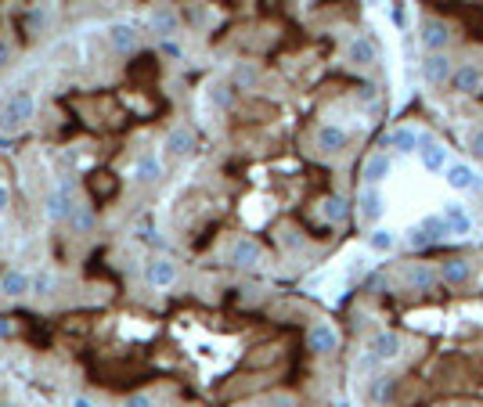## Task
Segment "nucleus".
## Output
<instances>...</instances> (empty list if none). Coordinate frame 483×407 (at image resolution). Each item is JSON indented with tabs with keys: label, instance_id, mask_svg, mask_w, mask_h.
<instances>
[{
	"label": "nucleus",
	"instance_id": "1",
	"mask_svg": "<svg viewBox=\"0 0 483 407\" xmlns=\"http://www.w3.org/2000/svg\"><path fill=\"white\" fill-rule=\"evenodd\" d=\"M33 115H37L33 94H29V90H18V94H11V98L4 101V108H0V130H4V134H18Z\"/></svg>",
	"mask_w": 483,
	"mask_h": 407
},
{
	"label": "nucleus",
	"instance_id": "2",
	"mask_svg": "<svg viewBox=\"0 0 483 407\" xmlns=\"http://www.w3.org/2000/svg\"><path fill=\"white\" fill-rule=\"evenodd\" d=\"M451 40H455V29H451L447 18L429 15V18H422V22H418V44H422V51H426V54L447 51Z\"/></svg>",
	"mask_w": 483,
	"mask_h": 407
},
{
	"label": "nucleus",
	"instance_id": "3",
	"mask_svg": "<svg viewBox=\"0 0 483 407\" xmlns=\"http://www.w3.org/2000/svg\"><path fill=\"white\" fill-rule=\"evenodd\" d=\"M47 220H54V224H69L73 220V213H76V202H73V184L69 180H62L54 187V192L47 195Z\"/></svg>",
	"mask_w": 483,
	"mask_h": 407
},
{
	"label": "nucleus",
	"instance_id": "4",
	"mask_svg": "<svg viewBox=\"0 0 483 407\" xmlns=\"http://www.w3.org/2000/svg\"><path fill=\"white\" fill-rule=\"evenodd\" d=\"M307 350L314 357H328V353H336L339 350V332L336 325H328V321H314L307 328Z\"/></svg>",
	"mask_w": 483,
	"mask_h": 407
},
{
	"label": "nucleus",
	"instance_id": "5",
	"mask_svg": "<svg viewBox=\"0 0 483 407\" xmlns=\"http://www.w3.org/2000/svg\"><path fill=\"white\" fill-rule=\"evenodd\" d=\"M440 281L447 289H462V285H469L472 281V274H476V267H472V260L469 256H447V260H440Z\"/></svg>",
	"mask_w": 483,
	"mask_h": 407
},
{
	"label": "nucleus",
	"instance_id": "6",
	"mask_svg": "<svg viewBox=\"0 0 483 407\" xmlns=\"http://www.w3.org/2000/svg\"><path fill=\"white\" fill-rule=\"evenodd\" d=\"M418 73H422V80H426V83L440 87V83H451L455 65H451V54H447V51H437V54H422Z\"/></svg>",
	"mask_w": 483,
	"mask_h": 407
},
{
	"label": "nucleus",
	"instance_id": "7",
	"mask_svg": "<svg viewBox=\"0 0 483 407\" xmlns=\"http://www.w3.org/2000/svg\"><path fill=\"white\" fill-rule=\"evenodd\" d=\"M418 159H422V170L426 173H444L447 170V148L433 137V134H418Z\"/></svg>",
	"mask_w": 483,
	"mask_h": 407
},
{
	"label": "nucleus",
	"instance_id": "8",
	"mask_svg": "<svg viewBox=\"0 0 483 407\" xmlns=\"http://www.w3.org/2000/svg\"><path fill=\"white\" fill-rule=\"evenodd\" d=\"M260 260H263V249H260V242H256V238H249V234H238V238L231 242V253H227V263H231V267L249 270V267H256Z\"/></svg>",
	"mask_w": 483,
	"mask_h": 407
},
{
	"label": "nucleus",
	"instance_id": "9",
	"mask_svg": "<svg viewBox=\"0 0 483 407\" xmlns=\"http://www.w3.org/2000/svg\"><path fill=\"white\" fill-rule=\"evenodd\" d=\"M372 357L379 361V364H394L401 353H404V339L394 332V328H382V332H375V339H372Z\"/></svg>",
	"mask_w": 483,
	"mask_h": 407
},
{
	"label": "nucleus",
	"instance_id": "10",
	"mask_svg": "<svg viewBox=\"0 0 483 407\" xmlns=\"http://www.w3.org/2000/svg\"><path fill=\"white\" fill-rule=\"evenodd\" d=\"M389 173H394V159L386 151H372L365 163H360V187H379Z\"/></svg>",
	"mask_w": 483,
	"mask_h": 407
},
{
	"label": "nucleus",
	"instance_id": "11",
	"mask_svg": "<svg viewBox=\"0 0 483 407\" xmlns=\"http://www.w3.org/2000/svg\"><path fill=\"white\" fill-rule=\"evenodd\" d=\"M382 213H386V199H382L379 187H360V195H357V216H360V224H379Z\"/></svg>",
	"mask_w": 483,
	"mask_h": 407
},
{
	"label": "nucleus",
	"instance_id": "12",
	"mask_svg": "<svg viewBox=\"0 0 483 407\" xmlns=\"http://www.w3.org/2000/svg\"><path fill=\"white\" fill-rule=\"evenodd\" d=\"M144 281L152 289H170L173 281H177V263L170 256H156V260H148L144 263Z\"/></svg>",
	"mask_w": 483,
	"mask_h": 407
},
{
	"label": "nucleus",
	"instance_id": "13",
	"mask_svg": "<svg viewBox=\"0 0 483 407\" xmlns=\"http://www.w3.org/2000/svg\"><path fill=\"white\" fill-rule=\"evenodd\" d=\"M483 87V69L472 65V61H462V65H455V73H451V90L455 94H476Z\"/></svg>",
	"mask_w": 483,
	"mask_h": 407
},
{
	"label": "nucleus",
	"instance_id": "14",
	"mask_svg": "<svg viewBox=\"0 0 483 407\" xmlns=\"http://www.w3.org/2000/svg\"><path fill=\"white\" fill-rule=\"evenodd\" d=\"M404 281L411 292H433L437 281H440V270H433L429 263H408L404 267Z\"/></svg>",
	"mask_w": 483,
	"mask_h": 407
},
{
	"label": "nucleus",
	"instance_id": "15",
	"mask_svg": "<svg viewBox=\"0 0 483 407\" xmlns=\"http://www.w3.org/2000/svg\"><path fill=\"white\" fill-rule=\"evenodd\" d=\"M444 180H447L451 192H472V187H479V177L469 163H447Z\"/></svg>",
	"mask_w": 483,
	"mask_h": 407
},
{
	"label": "nucleus",
	"instance_id": "16",
	"mask_svg": "<svg viewBox=\"0 0 483 407\" xmlns=\"http://www.w3.org/2000/svg\"><path fill=\"white\" fill-rule=\"evenodd\" d=\"M108 47L115 54H134L137 51V29L130 22H112L108 25Z\"/></svg>",
	"mask_w": 483,
	"mask_h": 407
},
{
	"label": "nucleus",
	"instance_id": "17",
	"mask_svg": "<svg viewBox=\"0 0 483 407\" xmlns=\"http://www.w3.org/2000/svg\"><path fill=\"white\" fill-rule=\"evenodd\" d=\"M115 192H119V180L108 170H94L87 177V195L94 202H108V199H115Z\"/></svg>",
	"mask_w": 483,
	"mask_h": 407
},
{
	"label": "nucleus",
	"instance_id": "18",
	"mask_svg": "<svg viewBox=\"0 0 483 407\" xmlns=\"http://www.w3.org/2000/svg\"><path fill=\"white\" fill-rule=\"evenodd\" d=\"M346 61H350V65H357V69H372L375 61H379V51H375V44L368 37H353L350 47H346Z\"/></svg>",
	"mask_w": 483,
	"mask_h": 407
},
{
	"label": "nucleus",
	"instance_id": "19",
	"mask_svg": "<svg viewBox=\"0 0 483 407\" xmlns=\"http://www.w3.org/2000/svg\"><path fill=\"white\" fill-rule=\"evenodd\" d=\"M350 144V134L343 127H336V123H325V127H318V148L325 155H339L343 148Z\"/></svg>",
	"mask_w": 483,
	"mask_h": 407
},
{
	"label": "nucleus",
	"instance_id": "20",
	"mask_svg": "<svg viewBox=\"0 0 483 407\" xmlns=\"http://www.w3.org/2000/svg\"><path fill=\"white\" fill-rule=\"evenodd\" d=\"M29 289H33V277H29L25 270H4L0 274V296H8V299H18V296H25Z\"/></svg>",
	"mask_w": 483,
	"mask_h": 407
},
{
	"label": "nucleus",
	"instance_id": "21",
	"mask_svg": "<svg viewBox=\"0 0 483 407\" xmlns=\"http://www.w3.org/2000/svg\"><path fill=\"white\" fill-rule=\"evenodd\" d=\"M166 151L173 155V159H184V155H192V151H195V134H192L188 127H173V130L166 134Z\"/></svg>",
	"mask_w": 483,
	"mask_h": 407
},
{
	"label": "nucleus",
	"instance_id": "22",
	"mask_svg": "<svg viewBox=\"0 0 483 407\" xmlns=\"http://www.w3.org/2000/svg\"><path fill=\"white\" fill-rule=\"evenodd\" d=\"M440 216L447 220V231H451V234H469V231H472V216H469L458 202H447Z\"/></svg>",
	"mask_w": 483,
	"mask_h": 407
},
{
	"label": "nucleus",
	"instance_id": "23",
	"mask_svg": "<svg viewBox=\"0 0 483 407\" xmlns=\"http://www.w3.org/2000/svg\"><path fill=\"white\" fill-rule=\"evenodd\" d=\"M386 144L394 148L397 155H411V151H418V130H411V127H397V130H389Z\"/></svg>",
	"mask_w": 483,
	"mask_h": 407
},
{
	"label": "nucleus",
	"instance_id": "24",
	"mask_svg": "<svg viewBox=\"0 0 483 407\" xmlns=\"http://www.w3.org/2000/svg\"><path fill=\"white\" fill-rule=\"evenodd\" d=\"M152 29H156V37L170 40V37L177 33V29H180L177 11H173V8H156V11H152Z\"/></svg>",
	"mask_w": 483,
	"mask_h": 407
},
{
	"label": "nucleus",
	"instance_id": "25",
	"mask_svg": "<svg viewBox=\"0 0 483 407\" xmlns=\"http://www.w3.org/2000/svg\"><path fill=\"white\" fill-rule=\"evenodd\" d=\"M134 177H137V184H156V180L163 177V163L156 159V151L141 155L137 166H134Z\"/></svg>",
	"mask_w": 483,
	"mask_h": 407
},
{
	"label": "nucleus",
	"instance_id": "26",
	"mask_svg": "<svg viewBox=\"0 0 483 407\" xmlns=\"http://www.w3.org/2000/svg\"><path fill=\"white\" fill-rule=\"evenodd\" d=\"M231 83L242 87V90H253L260 83V69L253 65V61H238V65L231 69Z\"/></svg>",
	"mask_w": 483,
	"mask_h": 407
},
{
	"label": "nucleus",
	"instance_id": "27",
	"mask_svg": "<svg viewBox=\"0 0 483 407\" xmlns=\"http://www.w3.org/2000/svg\"><path fill=\"white\" fill-rule=\"evenodd\" d=\"M321 213H325V220H328V224H343L346 216H350V202H346L343 195H328L325 206H321Z\"/></svg>",
	"mask_w": 483,
	"mask_h": 407
},
{
	"label": "nucleus",
	"instance_id": "28",
	"mask_svg": "<svg viewBox=\"0 0 483 407\" xmlns=\"http://www.w3.org/2000/svg\"><path fill=\"white\" fill-rule=\"evenodd\" d=\"M394 245H397V234L386 231V227H375V231L368 234V249H372V253H379V256L394 253Z\"/></svg>",
	"mask_w": 483,
	"mask_h": 407
},
{
	"label": "nucleus",
	"instance_id": "29",
	"mask_svg": "<svg viewBox=\"0 0 483 407\" xmlns=\"http://www.w3.org/2000/svg\"><path fill=\"white\" fill-rule=\"evenodd\" d=\"M94 224H98L94 209H90V206H76V213H73L69 227H73V231H80V234H87V231H94Z\"/></svg>",
	"mask_w": 483,
	"mask_h": 407
},
{
	"label": "nucleus",
	"instance_id": "30",
	"mask_svg": "<svg viewBox=\"0 0 483 407\" xmlns=\"http://www.w3.org/2000/svg\"><path fill=\"white\" fill-rule=\"evenodd\" d=\"M418 227L426 231V234H429L433 242H440V238H447V234H451V231H447V220H444L440 213H437V216H426V220H422Z\"/></svg>",
	"mask_w": 483,
	"mask_h": 407
},
{
	"label": "nucleus",
	"instance_id": "31",
	"mask_svg": "<svg viewBox=\"0 0 483 407\" xmlns=\"http://www.w3.org/2000/svg\"><path fill=\"white\" fill-rule=\"evenodd\" d=\"M209 101H213L217 108H231V105H234V87H231V83L213 87V90H209Z\"/></svg>",
	"mask_w": 483,
	"mask_h": 407
},
{
	"label": "nucleus",
	"instance_id": "32",
	"mask_svg": "<svg viewBox=\"0 0 483 407\" xmlns=\"http://www.w3.org/2000/svg\"><path fill=\"white\" fill-rule=\"evenodd\" d=\"M408 245H411V249H415V253H418V249H429V245H433V238H429L426 231H422V227L415 224V227L408 231Z\"/></svg>",
	"mask_w": 483,
	"mask_h": 407
},
{
	"label": "nucleus",
	"instance_id": "33",
	"mask_svg": "<svg viewBox=\"0 0 483 407\" xmlns=\"http://www.w3.org/2000/svg\"><path fill=\"white\" fill-rule=\"evenodd\" d=\"M51 289H54V274H51V270H40V274L33 277V292H37V296H51Z\"/></svg>",
	"mask_w": 483,
	"mask_h": 407
},
{
	"label": "nucleus",
	"instance_id": "34",
	"mask_svg": "<svg viewBox=\"0 0 483 407\" xmlns=\"http://www.w3.org/2000/svg\"><path fill=\"white\" fill-rule=\"evenodd\" d=\"M123 407H156V400L148 396V393H130V396L123 400Z\"/></svg>",
	"mask_w": 483,
	"mask_h": 407
},
{
	"label": "nucleus",
	"instance_id": "35",
	"mask_svg": "<svg viewBox=\"0 0 483 407\" xmlns=\"http://www.w3.org/2000/svg\"><path fill=\"white\" fill-rule=\"evenodd\" d=\"M469 151H472V159H479V163H483V127H479V130H472V137H469Z\"/></svg>",
	"mask_w": 483,
	"mask_h": 407
},
{
	"label": "nucleus",
	"instance_id": "36",
	"mask_svg": "<svg viewBox=\"0 0 483 407\" xmlns=\"http://www.w3.org/2000/svg\"><path fill=\"white\" fill-rule=\"evenodd\" d=\"M11 332H15L11 318H4V314H0V339H11Z\"/></svg>",
	"mask_w": 483,
	"mask_h": 407
},
{
	"label": "nucleus",
	"instance_id": "37",
	"mask_svg": "<svg viewBox=\"0 0 483 407\" xmlns=\"http://www.w3.org/2000/svg\"><path fill=\"white\" fill-rule=\"evenodd\" d=\"M8 202H11V195H8V187H4V184H0V213H4V209H8Z\"/></svg>",
	"mask_w": 483,
	"mask_h": 407
},
{
	"label": "nucleus",
	"instance_id": "38",
	"mask_svg": "<svg viewBox=\"0 0 483 407\" xmlns=\"http://www.w3.org/2000/svg\"><path fill=\"white\" fill-rule=\"evenodd\" d=\"M8 58H11V47H8V44H0V69L8 65Z\"/></svg>",
	"mask_w": 483,
	"mask_h": 407
},
{
	"label": "nucleus",
	"instance_id": "39",
	"mask_svg": "<svg viewBox=\"0 0 483 407\" xmlns=\"http://www.w3.org/2000/svg\"><path fill=\"white\" fill-rule=\"evenodd\" d=\"M69 407H94V403H90L87 396H73V403H69Z\"/></svg>",
	"mask_w": 483,
	"mask_h": 407
},
{
	"label": "nucleus",
	"instance_id": "40",
	"mask_svg": "<svg viewBox=\"0 0 483 407\" xmlns=\"http://www.w3.org/2000/svg\"><path fill=\"white\" fill-rule=\"evenodd\" d=\"M163 51H166V54H173V58H177V54H180V47H177V44H170V40H166V44H163Z\"/></svg>",
	"mask_w": 483,
	"mask_h": 407
},
{
	"label": "nucleus",
	"instance_id": "41",
	"mask_svg": "<svg viewBox=\"0 0 483 407\" xmlns=\"http://www.w3.org/2000/svg\"><path fill=\"white\" fill-rule=\"evenodd\" d=\"M458 407H469V403H458Z\"/></svg>",
	"mask_w": 483,
	"mask_h": 407
},
{
	"label": "nucleus",
	"instance_id": "42",
	"mask_svg": "<svg viewBox=\"0 0 483 407\" xmlns=\"http://www.w3.org/2000/svg\"><path fill=\"white\" fill-rule=\"evenodd\" d=\"M0 238H4V231H0Z\"/></svg>",
	"mask_w": 483,
	"mask_h": 407
}]
</instances>
